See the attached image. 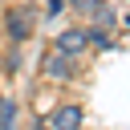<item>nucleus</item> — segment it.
Returning a JSON list of instances; mask_svg holds the SVG:
<instances>
[{"mask_svg":"<svg viewBox=\"0 0 130 130\" xmlns=\"http://www.w3.org/2000/svg\"><path fill=\"white\" fill-rule=\"evenodd\" d=\"M0 28H4V37H8L12 45H24V41L37 32V12L24 8V4H16V8L4 12V24H0Z\"/></svg>","mask_w":130,"mask_h":130,"instance_id":"1","label":"nucleus"},{"mask_svg":"<svg viewBox=\"0 0 130 130\" xmlns=\"http://www.w3.org/2000/svg\"><path fill=\"white\" fill-rule=\"evenodd\" d=\"M45 77H53V81H69V77H77V57L49 49V53H45Z\"/></svg>","mask_w":130,"mask_h":130,"instance_id":"2","label":"nucleus"},{"mask_svg":"<svg viewBox=\"0 0 130 130\" xmlns=\"http://www.w3.org/2000/svg\"><path fill=\"white\" fill-rule=\"evenodd\" d=\"M81 118H85L81 106H69V102H65V106H57V110L45 118V130H81Z\"/></svg>","mask_w":130,"mask_h":130,"instance_id":"3","label":"nucleus"},{"mask_svg":"<svg viewBox=\"0 0 130 130\" xmlns=\"http://www.w3.org/2000/svg\"><path fill=\"white\" fill-rule=\"evenodd\" d=\"M85 45H89V32H85V28H61V32L53 37V49H57V53H69V57H77Z\"/></svg>","mask_w":130,"mask_h":130,"instance_id":"4","label":"nucleus"},{"mask_svg":"<svg viewBox=\"0 0 130 130\" xmlns=\"http://www.w3.org/2000/svg\"><path fill=\"white\" fill-rule=\"evenodd\" d=\"M16 98H0V130H16Z\"/></svg>","mask_w":130,"mask_h":130,"instance_id":"5","label":"nucleus"},{"mask_svg":"<svg viewBox=\"0 0 130 130\" xmlns=\"http://www.w3.org/2000/svg\"><path fill=\"white\" fill-rule=\"evenodd\" d=\"M69 4H73V12H81V16H102V8H106L102 0H69Z\"/></svg>","mask_w":130,"mask_h":130,"instance_id":"6","label":"nucleus"},{"mask_svg":"<svg viewBox=\"0 0 130 130\" xmlns=\"http://www.w3.org/2000/svg\"><path fill=\"white\" fill-rule=\"evenodd\" d=\"M16 69H20V45H12L4 57V73H16Z\"/></svg>","mask_w":130,"mask_h":130,"instance_id":"7","label":"nucleus"},{"mask_svg":"<svg viewBox=\"0 0 130 130\" xmlns=\"http://www.w3.org/2000/svg\"><path fill=\"white\" fill-rule=\"evenodd\" d=\"M89 32V45H110V37H106V28H85Z\"/></svg>","mask_w":130,"mask_h":130,"instance_id":"8","label":"nucleus"},{"mask_svg":"<svg viewBox=\"0 0 130 130\" xmlns=\"http://www.w3.org/2000/svg\"><path fill=\"white\" fill-rule=\"evenodd\" d=\"M61 8H65V0H49V4H45V12H49V16H57Z\"/></svg>","mask_w":130,"mask_h":130,"instance_id":"9","label":"nucleus"}]
</instances>
